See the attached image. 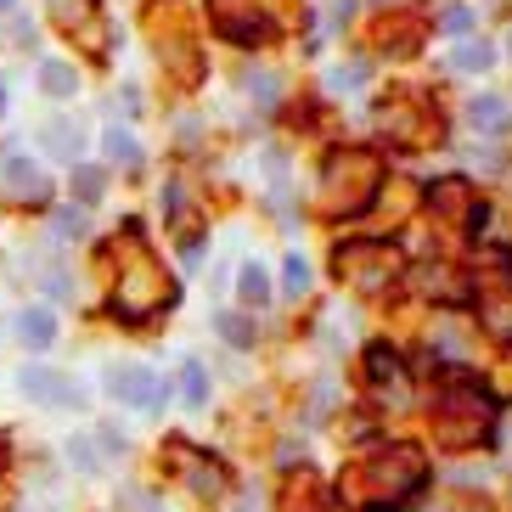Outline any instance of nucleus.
I'll use <instances>...</instances> for the list:
<instances>
[{"label": "nucleus", "instance_id": "1", "mask_svg": "<svg viewBox=\"0 0 512 512\" xmlns=\"http://www.w3.org/2000/svg\"><path fill=\"white\" fill-rule=\"evenodd\" d=\"M422 479H428V456L417 445H377L366 462H355L344 473V496H355L361 507H400L406 496H417Z\"/></svg>", "mask_w": 512, "mask_h": 512}, {"label": "nucleus", "instance_id": "2", "mask_svg": "<svg viewBox=\"0 0 512 512\" xmlns=\"http://www.w3.org/2000/svg\"><path fill=\"white\" fill-rule=\"evenodd\" d=\"M377 186H383V164L372 147H338L321 164V214L332 220H355L372 209Z\"/></svg>", "mask_w": 512, "mask_h": 512}, {"label": "nucleus", "instance_id": "3", "mask_svg": "<svg viewBox=\"0 0 512 512\" xmlns=\"http://www.w3.org/2000/svg\"><path fill=\"white\" fill-rule=\"evenodd\" d=\"M490 434H496V400L479 383L456 377L451 389H439V400H434V439L439 445L467 451V445H484Z\"/></svg>", "mask_w": 512, "mask_h": 512}, {"label": "nucleus", "instance_id": "4", "mask_svg": "<svg viewBox=\"0 0 512 512\" xmlns=\"http://www.w3.org/2000/svg\"><path fill=\"white\" fill-rule=\"evenodd\" d=\"M400 271H406V254L383 237H349L332 248V276L349 282L355 293H383L400 282Z\"/></svg>", "mask_w": 512, "mask_h": 512}, {"label": "nucleus", "instance_id": "5", "mask_svg": "<svg viewBox=\"0 0 512 512\" xmlns=\"http://www.w3.org/2000/svg\"><path fill=\"white\" fill-rule=\"evenodd\" d=\"M209 23L231 46H265L276 34V17L265 12V0H209Z\"/></svg>", "mask_w": 512, "mask_h": 512}, {"label": "nucleus", "instance_id": "6", "mask_svg": "<svg viewBox=\"0 0 512 512\" xmlns=\"http://www.w3.org/2000/svg\"><path fill=\"white\" fill-rule=\"evenodd\" d=\"M158 299H169V293H158V271L141 259V265H130L124 282L113 287V316L119 321H147V316H158Z\"/></svg>", "mask_w": 512, "mask_h": 512}, {"label": "nucleus", "instance_id": "7", "mask_svg": "<svg viewBox=\"0 0 512 512\" xmlns=\"http://www.w3.org/2000/svg\"><path fill=\"white\" fill-rule=\"evenodd\" d=\"M107 394L136 411H152V406H164V377L147 372V366H113L107 372Z\"/></svg>", "mask_w": 512, "mask_h": 512}, {"label": "nucleus", "instance_id": "8", "mask_svg": "<svg viewBox=\"0 0 512 512\" xmlns=\"http://www.w3.org/2000/svg\"><path fill=\"white\" fill-rule=\"evenodd\" d=\"M51 12H57L62 29L79 34L85 51H107V23H102V6H96V0H57Z\"/></svg>", "mask_w": 512, "mask_h": 512}, {"label": "nucleus", "instance_id": "9", "mask_svg": "<svg viewBox=\"0 0 512 512\" xmlns=\"http://www.w3.org/2000/svg\"><path fill=\"white\" fill-rule=\"evenodd\" d=\"M467 209H473V181L467 175H439V181H428V214L434 220H467Z\"/></svg>", "mask_w": 512, "mask_h": 512}, {"label": "nucleus", "instance_id": "10", "mask_svg": "<svg viewBox=\"0 0 512 512\" xmlns=\"http://www.w3.org/2000/svg\"><path fill=\"white\" fill-rule=\"evenodd\" d=\"M17 383H23V394H34L40 406H79V389L68 383V377L46 372V366H23Z\"/></svg>", "mask_w": 512, "mask_h": 512}, {"label": "nucleus", "instance_id": "11", "mask_svg": "<svg viewBox=\"0 0 512 512\" xmlns=\"http://www.w3.org/2000/svg\"><path fill=\"white\" fill-rule=\"evenodd\" d=\"M6 186H12V197L17 203H29V209H46L51 203V181L29 164V158H17V152L6 158Z\"/></svg>", "mask_w": 512, "mask_h": 512}, {"label": "nucleus", "instance_id": "12", "mask_svg": "<svg viewBox=\"0 0 512 512\" xmlns=\"http://www.w3.org/2000/svg\"><path fill=\"white\" fill-rule=\"evenodd\" d=\"M175 462H181L186 484H192V496L214 501L220 490H226V467H220V462H209V456H192V451H175Z\"/></svg>", "mask_w": 512, "mask_h": 512}, {"label": "nucleus", "instance_id": "13", "mask_svg": "<svg viewBox=\"0 0 512 512\" xmlns=\"http://www.w3.org/2000/svg\"><path fill=\"white\" fill-rule=\"evenodd\" d=\"M467 124H473V130H479V136H507L512 130V107L501 102V96H473V102H467Z\"/></svg>", "mask_w": 512, "mask_h": 512}, {"label": "nucleus", "instance_id": "14", "mask_svg": "<svg viewBox=\"0 0 512 512\" xmlns=\"http://www.w3.org/2000/svg\"><path fill=\"white\" fill-rule=\"evenodd\" d=\"M17 332H23L29 349H51L57 344V316H51V310H23V316H17Z\"/></svg>", "mask_w": 512, "mask_h": 512}, {"label": "nucleus", "instance_id": "15", "mask_svg": "<svg viewBox=\"0 0 512 512\" xmlns=\"http://www.w3.org/2000/svg\"><path fill=\"white\" fill-rule=\"evenodd\" d=\"M40 85H46V96H74L79 91V74L68 68V62H40Z\"/></svg>", "mask_w": 512, "mask_h": 512}, {"label": "nucleus", "instance_id": "16", "mask_svg": "<svg viewBox=\"0 0 512 512\" xmlns=\"http://www.w3.org/2000/svg\"><path fill=\"white\" fill-rule=\"evenodd\" d=\"M366 377L372 383H400V355L389 344H372L366 349Z\"/></svg>", "mask_w": 512, "mask_h": 512}, {"label": "nucleus", "instance_id": "17", "mask_svg": "<svg viewBox=\"0 0 512 512\" xmlns=\"http://www.w3.org/2000/svg\"><path fill=\"white\" fill-rule=\"evenodd\" d=\"M102 152L113 158V164H124V169H141V147H136V136H130V130H107Z\"/></svg>", "mask_w": 512, "mask_h": 512}, {"label": "nucleus", "instance_id": "18", "mask_svg": "<svg viewBox=\"0 0 512 512\" xmlns=\"http://www.w3.org/2000/svg\"><path fill=\"white\" fill-rule=\"evenodd\" d=\"M237 293H242V304H248V310H265V304H271V282H265V271H259V265H248V271L237 276Z\"/></svg>", "mask_w": 512, "mask_h": 512}, {"label": "nucleus", "instance_id": "19", "mask_svg": "<svg viewBox=\"0 0 512 512\" xmlns=\"http://www.w3.org/2000/svg\"><path fill=\"white\" fill-rule=\"evenodd\" d=\"M214 327H220V338H226V344H237V349L254 344V321L237 316V310H220V316H214Z\"/></svg>", "mask_w": 512, "mask_h": 512}, {"label": "nucleus", "instance_id": "20", "mask_svg": "<svg viewBox=\"0 0 512 512\" xmlns=\"http://www.w3.org/2000/svg\"><path fill=\"white\" fill-rule=\"evenodd\" d=\"M46 147L57 152V158H79V152H85V136H79L74 124H46Z\"/></svg>", "mask_w": 512, "mask_h": 512}, {"label": "nucleus", "instance_id": "21", "mask_svg": "<svg viewBox=\"0 0 512 512\" xmlns=\"http://www.w3.org/2000/svg\"><path fill=\"white\" fill-rule=\"evenodd\" d=\"M377 40H389L394 57H406V51H417V23H411V17H400V23H389V29L377 23Z\"/></svg>", "mask_w": 512, "mask_h": 512}, {"label": "nucleus", "instance_id": "22", "mask_svg": "<svg viewBox=\"0 0 512 512\" xmlns=\"http://www.w3.org/2000/svg\"><path fill=\"white\" fill-rule=\"evenodd\" d=\"M490 62H496V51L484 46V40H462L456 46V68H467V74H484Z\"/></svg>", "mask_w": 512, "mask_h": 512}, {"label": "nucleus", "instance_id": "23", "mask_svg": "<svg viewBox=\"0 0 512 512\" xmlns=\"http://www.w3.org/2000/svg\"><path fill=\"white\" fill-rule=\"evenodd\" d=\"M181 394H186V406H203V400H209V372L197 361L181 366Z\"/></svg>", "mask_w": 512, "mask_h": 512}, {"label": "nucleus", "instance_id": "24", "mask_svg": "<svg viewBox=\"0 0 512 512\" xmlns=\"http://www.w3.org/2000/svg\"><path fill=\"white\" fill-rule=\"evenodd\" d=\"M282 293H287V299H299V293H310V265H304L299 254H293V259L282 265Z\"/></svg>", "mask_w": 512, "mask_h": 512}, {"label": "nucleus", "instance_id": "25", "mask_svg": "<svg viewBox=\"0 0 512 512\" xmlns=\"http://www.w3.org/2000/svg\"><path fill=\"white\" fill-rule=\"evenodd\" d=\"M74 192L85 197V203H96V197H102V169L79 164V169H74Z\"/></svg>", "mask_w": 512, "mask_h": 512}, {"label": "nucleus", "instance_id": "26", "mask_svg": "<svg viewBox=\"0 0 512 512\" xmlns=\"http://www.w3.org/2000/svg\"><path fill=\"white\" fill-rule=\"evenodd\" d=\"M366 62H344V68H332V91H355V85H366Z\"/></svg>", "mask_w": 512, "mask_h": 512}, {"label": "nucleus", "instance_id": "27", "mask_svg": "<svg viewBox=\"0 0 512 512\" xmlns=\"http://www.w3.org/2000/svg\"><path fill=\"white\" fill-rule=\"evenodd\" d=\"M79 231H85V214H79V209H62L57 220H51V237H57V242H74Z\"/></svg>", "mask_w": 512, "mask_h": 512}, {"label": "nucleus", "instance_id": "28", "mask_svg": "<svg viewBox=\"0 0 512 512\" xmlns=\"http://www.w3.org/2000/svg\"><path fill=\"white\" fill-rule=\"evenodd\" d=\"M439 29H445V34H467V29H473V12H467V6H445V12H439Z\"/></svg>", "mask_w": 512, "mask_h": 512}, {"label": "nucleus", "instance_id": "29", "mask_svg": "<svg viewBox=\"0 0 512 512\" xmlns=\"http://www.w3.org/2000/svg\"><path fill=\"white\" fill-rule=\"evenodd\" d=\"M96 439H102V451H107V456H124V434L113 428V422H102V428H96Z\"/></svg>", "mask_w": 512, "mask_h": 512}, {"label": "nucleus", "instance_id": "30", "mask_svg": "<svg viewBox=\"0 0 512 512\" xmlns=\"http://www.w3.org/2000/svg\"><path fill=\"white\" fill-rule=\"evenodd\" d=\"M12 46H17V51H34L40 40H34V29H29V23H12Z\"/></svg>", "mask_w": 512, "mask_h": 512}, {"label": "nucleus", "instance_id": "31", "mask_svg": "<svg viewBox=\"0 0 512 512\" xmlns=\"http://www.w3.org/2000/svg\"><path fill=\"white\" fill-rule=\"evenodd\" d=\"M248 85H254V96H259V102H276V79H271V74H254Z\"/></svg>", "mask_w": 512, "mask_h": 512}, {"label": "nucleus", "instance_id": "32", "mask_svg": "<svg viewBox=\"0 0 512 512\" xmlns=\"http://www.w3.org/2000/svg\"><path fill=\"white\" fill-rule=\"evenodd\" d=\"M124 507H130V512H158V501L141 496V490H130V496H124Z\"/></svg>", "mask_w": 512, "mask_h": 512}, {"label": "nucleus", "instance_id": "33", "mask_svg": "<svg viewBox=\"0 0 512 512\" xmlns=\"http://www.w3.org/2000/svg\"><path fill=\"white\" fill-rule=\"evenodd\" d=\"M68 445H74V462H79V467H96V456H91V439H68Z\"/></svg>", "mask_w": 512, "mask_h": 512}, {"label": "nucleus", "instance_id": "34", "mask_svg": "<svg viewBox=\"0 0 512 512\" xmlns=\"http://www.w3.org/2000/svg\"><path fill=\"white\" fill-rule=\"evenodd\" d=\"M0 12H12V0H0Z\"/></svg>", "mask_w": 512, "mask_h": 512}, {"label": "nucleus", "instance_id": "35", "mask_svg": "<svg viewBox=\"0 0 512 512\" xmlns=\"http://www.w3.org/2000/svg\"><path fill=\"white\" fill-rule=\"evenodd\" d=\"M0 107H6V91H0Z\"/></svg>", "mask_w": 512, "mask_h": 512}, {"label": "nucleus", "instance_id": "36", "mask_svg": "<svg viewBox=\"0 0 512 512\" xmlns=\"http://www.w3.org/2000/svg\"><path fill=\"white\" fill-rule=\"evenodd\" d=\"M377 6H383V0H377Z\"/></svg>", "mask_w": 512, "mask_h": 512}]
</instances>
